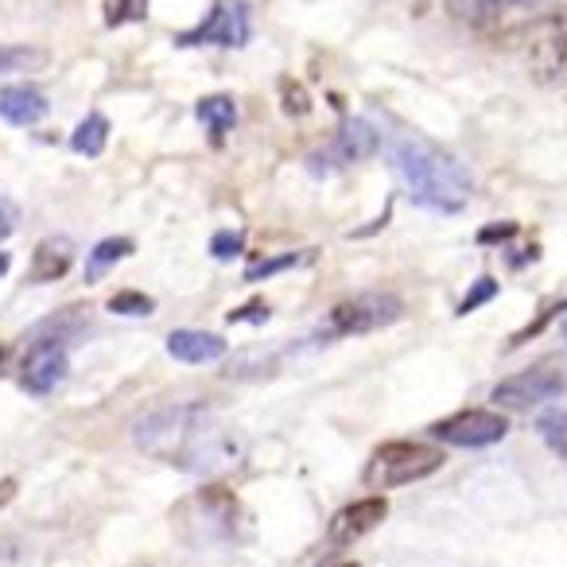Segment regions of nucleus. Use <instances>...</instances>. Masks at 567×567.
I'll return each mask as SVG.
<instances>
[{"mask_svg": "<svg viewBox=\"0 0 567 567\" xmlns=\"http://www.w3.org/2000/svg\"><path fill=\"white\" fill-rule=\"evenodd\" d=\"M252 35V17L245 0H214V9L206 12V20L190 32L175 35V48H226L237 51L245 48Z\"/></svg>", "mask_w": 567, "mask_h": 567, "instance_id": "obj_5", "label": "nucleus"}, {"mask_svg": "<svg viewBox=\"0 0 567 567\" xmlns=\"http://www.w3.org/2000/svg\"><path fill=\"white\" fill-rule=\"evenodd\" d=\"M66 370H71V362H66L63 342H43L40 339L24 354V365H20V385H24L28 393H35V396H48L51 389L63 385Z\"/></svg>", "mask_w": 567, "mask_h": 567, "instance_id": "obj_9", "label": "nucleus"}, {"mask_svg": "<svg viewBox=\"0 0 567 567\" xmlns=\"http://www.w3.org/2000/svg\"><path fill=\"white\" fill-rule=\"evenodd\" d=\"M443 466V451L432 443H385V447L373 451V458L365 463V482L378 489H396L420 482L427 474H435Z\"/></svg>", "mask_w": 567, "mask_h": 567, "instance_id": "obj_3", "label": "nucleus"}, {"mask_svg": "<svg viewBox=\"0 0 567 567\" xmlns=\"http://www.w3.org/2000/svg\"><path fill=\"white\" fill-rule=\"evenodd\" d=\"M497 296V280H489V276H482L478 284H471V292L463 296V303H458V316H471L474 308H482V303H489Z\"/></svg>", "mask_w": 567, "mask_h": 567, "instance_id": "obj_24", "label": "nucleus"}, {"mask_svg": "<svg viewBox=\"0 0 567 567\" xmlns=\"http://www.w3.org/2000/svg\"><path fill=\"white\" fill-rule=\"evenodd\" d=\"M71 265H74V245L66 241V237H48V241L35 245L28 280L32 284H55L71 272Z\"/></svg>", "mask_w": 567, "mask_h": 567, "instance_id": "obj_13", "label": "nucleus"}, {"mask_svg": "<svg viewBox=\"0 0 567 567\" xmlns=\"http://www.w3.org/2000/svg\"><path fill=\"white\" fill-rule=\"evenodd\" d=\"M451 9L466 20H486V17H497L505 9H517V4H528V0H447Z\"/></svg>", "mask_w": 567, "mask_h": 567, "instance_id": "obj_20", "label": "nucleus"}, {"mask_svg": "<svg viewBox=\"0 0 567 567\" xmlns=\"http://www.w3.org/2000/svg\"><path fill=\"white\" fill-rule=\"evenodd\" d=\"M342 567H354V564H342Z\"/></svg>", "mask_w": 567, "mask_h": 567, "instance_id": "obj_32", "label": "nucleus"}, {"mask_svg": "<svg viewBox=\"0 0 567 567\" xmlns=\"http://www.w3.org/2000/svg\"><path fill=\"white\" fill-rule=\"evenodd\" d=\"M245 319H252V323H265L268 308H265V303H249V308L234 311V316H229V323H245Z\"/></svg>", "mask_w": 567, "mask_h": 567, "instance_id": "obj_29", "label": "nucleus"}, {"mask_svg": "<svg viewBox=\"0 0 567 567\" xmlns=\"http://www.w3.org/2000/svg\"><path fill=\"white\" fill-rule=\"evenodd\" d=\"M517 234V226H509V221H505V226H489V229H482L478 234V241L486 245V241H505V237H513Z\"/></svg>", "mask_w": 567, "mask_h": 567, "instance_id": "obj_30", "label": "nucleus"}, {"mask_svg": "<svg viewBox=\"0 0 567 567\" xmlns=\"http://www.w3.org/2000/svg\"><path fill=\"white\" fill-rule=\"evenodd\" d=\"M128 252H133V241L128 237H105V241H97L94 249H90V260H86V280H102L105 272H110L117 260H125Z\"/></svg>", "mask_w": 567, "mask_h": 567, "instance_id": "obj_16", "label": "nucleus"}, {"mask_svg": "<svg viewBox=\"0 0 567 567\" xmlns=\"http://www.w3.org/2000/svg\"><path fill=\"white\" fill-rule=\"evenodd\" d=\"M105 141H110V121H105L102 113H90L71 133V148L79 152V156H102Z\"/></svg>", "mask_w": 567, "mask_h": 567, "instance_id": "obj_17", "label": "nucleus"}, {"mask_svg": "<svg viewBox=\"0 0 567 567\" xmlns=\"http://www.w3.org/2000/svg\"><path fill=\"white\" fill-rule=\"evenodd\" d=\"M564 308H567V300H564V303H556V308H548V311H544V316H536V319H533V323H528V327H525V331H520V334H517V339H513V342H509V347H520V342H525V339H533V334H536V331H544V327H548V323H551V319H556V316H559V311H564Z\"/></svg>", "mask_w": 567, "mask_h": 567, "instance_id": "obj_27", "label": "nucleus"}, {"mask_svg": "<svg viewBox=\"0 0 567 567\" xmlns=\"http://www.w3.org/2000/svg\"><path fill=\"white\" fill-rule=\"evenodd\" d=\"M148 4H152V0H102L105 28L141 24V20H148Z\"/></svg>", "mask_w": 567, "mask_h": 567, "instance_id": "obj_18", "label": "nucleus"}, {"mask_svg": "<svg viewBox=\"0 0 567 567\" xmlns=\"http://www.w3.org/2000/svg\"><path fill=\"white\" fill-rule=\"evenodd\" d=\"M167 354L183 365H210L226 358V339L210 331H172L167 334Z\"/></svg>", "mask_w": 567, "mask_h": 567, "instance_id": "obj_12", "label": "nucleus"}, {"mask_svg": "<svg viewBox=\"0 0 567 567\" xmlns=\"http://www.w3.org/2000/svg\"><path fill=\"white\" fill-rule=\"evenodd\" d=\"M0 117L17 128L40 125L48 117V97L35 86H4L0 90Z\"/></svg>", "mask_w": 567, "mask_h": 567, "instance_id": "obj_14", "label": "nucleus"}, {"mask_svg": "<svg viewBox=\"0 0 567 567\" xmlns=\"http://www.w3.org/2000/svg\"><path fill=\"white\" fill-rule=\"evenodd\" d=\"M404 311V303L389 292H362L354 300H342L331 308L323 323V334L327 339H350V334H370V331H381V327L396 323Z\"/></svg>", "mask_w": 567, "mask_h": 567, "instance_id": "obj_4", "label": "nucleus"}, {"mask_svg": "<svg viewBox=\"0 0 567 567\" xmlns=\"http://www.w3.org/2000/svg\"><path fill=\"white\" fill-rule=\"evenodd\" d=\"M381 148V136L370 121L354 117V121H342V128L334 133V144H331V164L334 167H347V164H358V159H370L373 152Z\"/></svg>", "mask_w": 567, "mask_h": 567, "instance_id": "obj_11", "label": "nucleus"}, {"mask_svg": "<svg viewBox=\"0 0 567 567\" xmlns=\"http://www.w3.org/2000/svg\"><path fill=\"white\" fill-rule=\"evenodd\" d=\"M528 71L544 86L567 82V12L548 17L528 43Z\"/></svg>", "mask_w": 567, "mask_h": 567, "instance_id": "obj_8", "label": "nucleus"}, {"mask_svg": "<svg viewBox=\"0 0 567 567\" xmlns=\"http://www.w3.org/2000/svg\"><path fill=\"white\" fill-rule=\"evenodd\" d=\"M564 389H567V381L556 365H533V370L513 373L509 381H502V385L494 389V404H502V409H509V412H528V409H536V404H548L551 396H559Z\"/></svg>", "mask_w": 567, "mask_h": 567, "instance_id": "obj_7", "label": "nucleus"}, {"mask_svg": "<svg viewBox=\"0 0 567 567\" xmlns=\"http://www.w3.org/2000/svg\"><path fill=\"white\" fill-rule=\"evenodd\" d=\"M241 249H245V234H241V229H221V234H214V237H210V252H214L218 260L237 257Z\"/></svg>", "mask_w": 567, "mask_h": 567, "instance_id": "obj_25", "label": "nucleus"}, {"mask_svg": "<svg viewBox=\"0 0 567 567\" xmlns=\"http://www.w3.org/2000/svg\"><path fill=\"white\" fill-rule=\"evenodd\" d=\"M9 265H12V260H9V252H4V249H0V276H4V272H9Z\"/></svg>", "mask_w": 567, "mask_h": 567, "instance_id": "obj_31", "label": "nucleus"}, {"mask_svg": "<svg viewBox=\"0 0 567 567\" xmlns=\"http://www.w3.org/2000/svg\"><path fill=\"white\" fill-rule=\"evenodd\" d=\"M110 311H113V316H152V311H156V303H152L144 292H117L110 300Z\"/></svg>", "mask_w": 567, "mask_h": 567, "instance_id": "obj_23", "label": "nucleus"}, {"mask_svg": "<svg viewBox=\"0 0 567 567\" xmlns=\"http://www.w3.org/2000/svg\"><path fill=\"white\" fill-rule=\"evenodd\" d=\"M385 517H389V497H358L347 509L334 513L327 536H331V544H354L365 533H373Z\"/></svg>", "mask_w": 567, "mask_h": 567, "instance_id": "obj_10", "label": "nucleus"}, {"mask_svg": "<svg viewBox=\"0 0 567 567\" xmlns=\"http://www.w3.org/2000/svg\"><path fill=\"white\" fill-rule=\"evenodd\" d=\"M536 432H540L544 447H548L551 455L567 458V412H540Z\"/></svg>", "mask_w": 567, "mask_h": 567, "instance_id": "obj_19", "label": "nucleus"}, {"mask_svg": "<svg viewBox=\"0 0 567 567\" xmlns=\"http://www.w3.org/2000/svg\"><path fill=\"white\" fill-rule=\"evenodd\" d=\"M17 218H20V210H17V203L12 198H0V241L17 229Z\"/></svg>", "mask_w": 567, "mask_h": 567, "instance_id": "obj_28", "label": "nucleus"}, {"mask_svg": "<svg viewBox=\"0 0 567 567\" xmlns=\"http://www.w3.org/2000/svg\"><path fill=\"white\" fill-rule=\"evenodd\" d=\"M435 440L451 447H494L509 435V416L494 409H463L432 427Z\"/></svg>", "mask_w": 567, "mask_h": 567, "instance_id": "obj_6", "label": "nucleus"}, {"mask_svg": "<svg viewBox=\"0 0 567 567\" xmlns=\"http://www.w3.org/2000/svg\"><path fill=\"white\" fill-rule=\"evenodd\" d=\"M195 117H198V125L210 133V141L221 144L229 128L237 125V105H234V97H226V94H210L195 105Z\"/></svg>", "mask_w": 567, "mask_h": 567, "instance_id": "obj_15", "label": "nucleus"}, {"mask_svg": "<svg viewBox=\"0 0 567 567\" xmlns=\"http://www.w3.org/2000/svg\"><path fill=\"white\" fill-rule=\"evenodd\" d=\"M48 63V51L35 48H0V74L12 71H35V66Z\"/></svg>", "mask_w": 567, "mask_h": 567, "instance_id": "obj_21", "label": "nucleus"}, {"mask_svg": "<svg viewBox=\"0 0 567 567\" xmlns=\"http://www.w3.org/2000/svg\"><path fill=\"white\" fill-rule=\"evenodd\" d=\"M308 110H311V97L303 94V86L284 82V113H288V117H303Z\"/></svg>", "mask_w": 567, "mask_h": 567, "instance_id": "obj_26", "label": "nucleus"}, {"mask_svg": "<svg viewBox=\"0 0 567 567\" xmlns=\"http://www.w3.org/2000/svg\"><path fill=\"white\" fill-rule=\"evenodd\" d=\"M393 167L409 187L412 203L435 214H458L471 203V172L435 144L420 136H401L393 144Z\"/></svg>", "mask_w": 567, "mask_h": 567, "instance_id": "obj_2", "label": "nucleus"}, {"mask_svg": "<svg viewBox=\"0 0 567 567\" xmlns=\"http://www.w3.org/2000/svg\"><path fill=\"white\" fill-rule=\"evenodd\" d=\"M308 260H311V252H284V257H272V260H260V265H252L249 272H245V280H249V284L268 280V276H276V272H288V268L308 265Z\"/></svg>", "mask_w": 567, "mask_h": 567, "instance_id": "obj_22", "label": "nucleus"}, {"mask_svg": "<svg viewBox=\"0 0 567 567\" xmlns=\"http://www.w3.org/2000/svg\"><path fill=\"white\" fill-rule=\"evenodd\" d=\"M133 440L144 455L175 463L179 471H206L229 458V440L214 427L210 409L203 404H159L144 412Z\"/></svg>", "mask_w": 567, "mask_h": 567, "instance_id": "obj_1", "label": "nucleus"}]
</instances>
